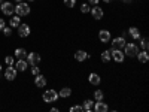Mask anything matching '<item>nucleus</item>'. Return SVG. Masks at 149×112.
I'll return each mask as SVG.
<instances>
[{
  "instance_id": "obj_3",
  "label": "nucleus",
  "mask_w": 149,
  "mask_h": 112,
  "mask_svg": "<svg viewBox=\"0 0 149 112\" xmlns=\"http://www.w3.org/2000/svg\"><path fill=\"white\" fill-rule=\"evenodd\" d=\"M110 55H112V60H115L116 63H122L125 60V54H124L122 49H118V48H110Z\"/></svg>"
},
{
  "instance_id": "obj_32",
  "label": "nucleus",
  "mask_w": 149,
  "mask_h": 112,
  "mask_svg": "<svg viewBox=\"0 0 149 112\" xmlns=\"http://www.w3.org/2000/svg\"><path fill=\"white\" fill-rule=\"evenodd\" d=\"M5 26H6V22H5V20H3V18H0V32H2V30L5 29Z\"/></svg>"
},
{
  "instance_id": "obj_21",
  "label": "nucleus",
  "mask_w": 149,
  "mask_h": 112,
  "mask_svg": "<svg viewBox=\"0 0 149 112\" xmlns=\"http://www.w3.org/2000/svg\"><path fill=\"white\" fill-rule=\"evenodd\" d=\"M82 108H84V111H86V112H91L93 108H94V102L91 100V99H86V100L84 102V105H82Z\"/></svg>"
},
{
  "instance_id": "obj_5",
  "label": "nucleus",
  "mask_w": 149,
  "mask_h": 112,
  "mask_svg": "<svg viewBox=\"0 0 149 112\" xmlns=\"http://www.w3.org/2000/svg\"><path fill=\"white\" fill-rule=\"evenodd\" d=\"M0 8H2V12L6 17H10L15 12V5L10 3V2H3L2 5H0Z\"/></svg>"
},
{
  "instance_id": "obj_13",
  "label": "nucleus",
  "mask_w": 149,
  "mask_h": 112,
  "mask_svg": "<svg viewBox=\"0 0 149 112\" xmlns=\"http://www.w3.org/2000/svg\"><path fill=\"white\" fill-rule=\"evenodd\" d=\"M95 112H107L109 111V106L107 103H104L103 100H97V103H94V108H93Z\"/></svg>"
},
{
  "instance_id": "obj_14",
  "label": "nucleus",
  "mask_w": 149,
  "mask_h": 112,
  "mask_svg": "<svg viewBox=\"0 0 149 112\" xmlns=\"http://www.w3.org/2000/svg\"><path fill=\"white\" fill-rule=\"evenodd\" d=\"M34 85L37 87V88H43V87L46 85V78L43 76V75H36V78H34Z\"/></svg>"
},
{
  "instance_id": "obj_30",
  "label": "nucleus",
  "mask_w": 149,
  "mask_h": 112,
  "mask_svg": "<svg viewBox=\"0 0 149 112\" xmlns=\"http://www.w3.org/2000/svg\"><path fill=\"white\" fill-rule=\"evenodd\" d=\"M5 61H6V64H8V66H12V64H14V57L8 55V57L5 58Z\"/></svg>"
},
{
  "instance_id": "obj_26",
  "label": "nucleus",
  "mask_w": 149,
  "mask_h": 112,
  "mask_svg": "<svg viewBox=\"0 0 149 112\" xmlns=\"http://www.w3.org/2000/svg\"><path fill=\"white\" fill-rule=\"evenodd\" d=\"M140 45H142V49H143V51H148V48H149V42H148L146 37H142V39H140Z\"/></svg>"
},
{
  "instance_id": "obj_2",
  "label": "nucleus",
  "mask_w": 149,
  "mask_h": 112,
  "mask_svg": "<svg viewBox=\"0 0 149 112\" xmlns=\"http://www.w3.org/2000/svg\"><path fill=\"white\" fill-rule=\"evenodd\" d=\"M58 93L55 91V90H46L45 93H43V96H42V99H43V102L45 103H54V102H57L58 100Z\"/></svg>"
},
{
  "instance_id": "obj_9",
  "label": "nucleus",
  "mask_w": 149,
  "mask_h": 112,
  "mask_svg": "<svg viewBox=\"0 0 149 112\" xmlns=\"http://www.w3.org/2000/svg\"><path fill=\"white\" fill-rule=\"evenodd\" d=\"M110 39H112V36H110V32L109 30H100L98 32V41H100L102 43H107V42H110Z\"/></svg>"
},
{
  "instance_id": "obj_27",
  "label": "nucleus",
  "mask_w": 149,
  "mask_h": 112,
  "mask_svg": "<svg viewBox=\"0 0 149 112\" xmlns=\"http://www.w3.org/2000/svg\"><path fill=\"white\" fill-rule=\"evenodd\" d=\"M69 111H70V112H82V111H84V108H82L81 105H76V106H72Z\"/></svg>"
},
{
  "instance_id": "obj_11",
  "label": "nucleus",
  "mask_w": 149,
  "mask_h": 112,
  "mask_svg": "<svg viewBox=\"0 0 149 112\" xmlns=\"http://www.w3.org/2000/svg\"><path fill=\"white\" fill-rule=\"evenodd\" d=\"M17 69L15 67H12V66H8V69H6V72H5V78L8 79V81H14L15 78H17Z\"/></svg>"
},
{
  "instance_id": "obj_28",
  "label": "nucleus",
  "mask_w": 149,
  "mask_h": 112,
  "mask_svg": "<svg viewBox=\"0 0 149 112\" xmlns=\"http://www.w3.org/2000/svg\"><path fill=\"white\" fill-rule=\"evenodd\" d=\"M39 73H40V69H39V66H37V64L31 66V75H34V76H36V75H39Z\"/></svg>"
},
{
  "instance_id": "obj_36",
  "label": "nucleus",
  "mask_w": 149,
  "mask_h": 112,
  "mask_svg": "<svg viewBox=\"0 0 149 112\" xmlns=\"http://www.w3.org/2000/svg\"><path fill=\"white\" fill-rule=\"evenodd\" d=\"M19 2H22V0H15V3H19Z\"/></svg>"
},
{
  "instance_id": "obj_29",
  "label": "nucleus",
  "mask_w": 149,
  "mask_h": 112,
  "mask_svg": "<svg viewBox=\"0 0 149 112\" xmlns=\"http://www.w3.org/2000/svg\"><path fill=\"white\" fill-rule=\"evenodd\" d=\"M63 2H64V5L69 6V8H73L74 5H76V0H63Z\"/></svg>"
},
{
  "instance_id": "obj_23",
  "label": "nucleus",
  "mask_w": 149,
  "mask_h": 112,
  "mask_svg": "<svg viewBox=\"0 0 149 112\" xmlns=\"http://www.w3.org/2000/svg\"><path fill=\"white\" fill-rule=\"evenodd\" d=\"M14 54H15L17 58H26V57H27V51H26L24 48H17Z\"/></svg>"
},
{
  "instance_id": "obj_8",
  "label": "nucleus",
  "mask_w": 149,
  "mask_h": 112,
  "mask_svg": "<svg viewBox=\"0 0 149 112\" xmlns=\"http://www.w3.org/2000/svg\"><path fill=\"white\" fill-rule=\"evenodd\" d=\"M27 63L29 64H31V66H34V64H39L40 63V55L37 54V52H29L27 54Z\"/></svg>"
},
{
  "instance_id": "obj_20",
  "label": "nucleus",
  "mask_w": 149,
  "mask_h": 112,
  "mask_svg": "<svg viewBox=\"0 0 149 112\" xmlns=\"http://www.w3.org/2000/svg\"><path fill=\"white\" fill-rule=\"evenodd\" d=\"M100 58H102V61H103V63H109V61L112 60V55H110V49H104V51L102 52V55H100Z\"/></svg>"
},
{
  "instance_id": "obj_25",
  "label": "nucleus",
  "mask_w": 149,
  "mask_h": 112,
  "mask_svg": "<svg viewBox=\"0 0 149 112\" xmlns=\"http://www.w3.org/2000/svg\"><path fill=\"white\" fill-rule=\"evenodd\" d=\"M90 10H91V8H90L88 3H81V12L82 14H90Z\"/></svg>"
},
{
  "instance_id": "obj_33",
  "label": "nucleus",
  "mask_w": 149,
  "mask_h": 112,
  "mask_svg": "<svg viewBox=\"0 0 149 112\" xmlns=\"http://www.w3.org/2000/svg\"><path fill=\"white\" fill-rule=\"evenodd\" d=\"M100 0H88V5H98Z\"/></svg>"
},
{
  "instance_id": "obj_35",
  "label": "nucleus",
  "mask_w": 149,
  "mask_h": 112,
  "mask_svg": "<svg viewBox=\"0 0 149 112\" xmlns=\"http://www.w3.org/2000/svg\"><path fill=\"white\" fill-rule=\"evenodd\" d=\"M103 2H104V3H113L115 0H103Z\"/></svg>"
},
{
  "instance_id": "obj_34",
  "label": "nucleus",
  "mask_w": 149,
  "mask_h": 112,
  "mask_svg": "<svg viewBox=\"0 0 149 112\" xmlns=\"http://www.w3.org/2000/svg\"><path fill=\"white\" fill-rule=\"evenodd\" d=\"M121 2H122L124 5H130V3L133 2V0H121Z\"/></svg>"
},
{
  "instance_id": "obj_7",
  "label": "nucleus",
  "mask_w": 149,
  "mask_h": 112,
  "mask_svg": "<svg viewBox=\"0 0 149 112\" xmlns=\"http://www.w3.org/2000/svg\"><path fill=\"white\" fill-rule=\"evenodd\" d=\"M110 42H112V48H118V49H122L124 45L127 43L124 36H116L115 39H110Z\"/></svg>"
},
{
  "instance_id": "obj_6",
  "label": "nucleus",
  "mask_w": 149,
  "mask_h": 112,
  "mask_svg": "<svg viewBox=\"0 0 149 112\" xmlns=\"http://www.w3.org/2000/svg\"><path fill=\"white\" fill-rule=\"evenodd\" d=\"M90 14H91V17H93L94 20H102V18L104 17V10L98 6V5H95V6L90 10Z\"/></svg>"
},
{
  "instance_id": "obj_37",
  "label": "nucleus",
  "mask_w": 149,
  "mask_h": 112,
  "mask_svg": "<svg viewBox=\"0 0 149 112\" xmlns=\"http://www.w3.org/2000/svg\"><path fill=\"white\" fill-rule=\"evenodd\" d=\"M0 72H2V64H0Z\"/></svg>"
},
{
  "instance_id": "obj_4",
  "label": "nucleus",
  "mask_w": 149,
  "mask_h": 112,
  "mask_svg": "<svg viewBox=\"0 0 149 112\" xmlns=\"http://www.w3.org/2000/svg\"><path fill=\"white\" fill-rule=\"evenodd\" d=\"M139 52V46L136 43H125L124 45V54L128 57H136Z\"/></svg>"
},
{
  "instance_id": "obj_18",
  "label": "nucleus",
  "mask_w": 149,
  "mask_h": 112,
  "mask_svg": "<svg viewBox=\"0 0 149 112\" xmlns=\"http://www.w3.org/2000/svg\"><path fill=\"white\" fill-rule=\"evenodd\" d=\"M128 33H130V36L133 37L134 41H139L140 39V30L137 27H130L128 29Z\"/></svg>"
},
{
  "instance_id": "obj_22",
  "label": "nucleus",
  "mask_w": 149,
  "mask_h": 112,
  "mask_svg": "<svg viewBox=\"0 0 149 112\" xmlns=\"http://www.w3.org/2000/svg\"><path fill=\"white\" fill-rule=\"evenodd\" d=\"M9 24H10V27H14V29H18V26L21 24V17H12L10 18V21H9Z\"/></svg>"
},
{
  "instance_id": "obj_1",
  "label": "nucleus",
  "mask_w": 149,
  "mask_h": 112,
  "mask_svg": "<svg viewBox=\"0 0 149 112\" xmlns=\"http://www.w3.org/2000/svg\"><path fill=\"white\" fill-rule=\"evenodd\" d=\"M15 14L18 17H26L30 14V6L29 3H24V2H19L15 5Z\"/></svg>"
},
{
  "instance_id": "obj_24",
  "label": "nucleus",
  "mask_w": 149,
  "mask_h": 112,
  "mask_svg": "<svg viewBox=\"0 0 149 112\" xmlns=\"http://www.w3.org/2000/svg\"><path fill=\"white\" fill-rule=\"evenodd\" d=\"M104 99V93L102 90H95L94 91V100H103Z\"/></svg>"
},
{
  "instance_id": "obj_16",
  "label": "nucleus",
  "mask_w": 149,
  "mask_h": 112,
  "mask_svg": "<svg viewBox=\"0 0 149 112\" xmlns=\"http://www.w3.org/2000/svg\"><path fill=\"white\" fill-rule=\"evenodd\" d=\"M27 66H29V63L24 58H18V61L15 63V69L19 70V72H24V70L27 69Z\"/></svg>"
},
{
  "instance_id": "obj_17",
  "label": "nucleus",
  "mask_w": 149,
  "mask_h": 112,
  "mask_svg": "<svg viewBox=\"0 0 149 112\" xmlns=\"http://www.w3.org/2000/svg\"><path fill=\"white\" fill-rule=\"evenodd\" d=\"M136 57H137L139 63H142V64H145V63H148V61H149V54H148V51H142V52L139 51Z\"/></svg>"
},
{
  "instance_id": "obj_38",
  "label": "nucleus",
  "mask_w": 149,
  "mask_h": 112,
  "mask_svg": "<svg viewBox=\"0 0 149 112\" xmlns=\"http://www.w3.org/2000/svg\"><path fill=\"white\" fill-rule=\"evenodd\" d=\"M29 2H34V0H29Z\"/></svg>"
},
{
  "instance_id": "obj_15",
  "label": "nucleus",
  "mask_w": 149,
  "mask_h": 112,
  "mask_svg": "<svg viewBox=\"0 0 149 112\" xmlns=\"http://www.w3.org/2000/svg\"><path fill=\"white\" fill-rule=\"evenodd\" d=\"M88 82L91 84V85H100V82H102V78H100V75L98 73H90V76H88Z\"/></svg>"
},
{
  "instance_id": "obj_10",
  "label": "nucleus",
  "mask_w": 149,
  "mask_h": 112,
  "mask_svg": "<svg viewBox=\"0 0 149 112\" xmlns=\"http://www.w3.org/2000/svg\"><path fill=\"white\" fill-rule=\"evenodd\" d=\"M18 34H19V37H29L30 36L29 24H19L18 26Z\"/></svg>"
},
{
  "instance_id": "obj_19",
  "label": "nucleus",
  "mask_w": 149,
  "mask_h": 112,
  "mask_svg": "<svg viewBox=\"0 0 149 112\" xmlns=\"http://www.w3.org/2000/svg\"><path fill=\"white\" fill-rule=\"evenodd\" d=\"M60 97H63V99H67L72 96V88H69V87H64V88H61L60 93H58Z\"/></svg>"
},
{
  "instance_id": "obj_12",
  "label": "nucleus",
  "mask_w": 149,
  "mask_h": 112,
  "mask_svg": "<svg viewBox=\"0 0 149 112\" xmlns=\"http://www.w3.org/2000/svg\"><path fill=\"white\" fill-rule=\"evenodd\" d=\"M88 58H90L88 52H86V51H84V49H79V51H76V52H74V60H76V61H79V63H82V61L88 60Z\"/></svg>"
},
{
  "instance_id": "obj_31",
  "label": "nucleus",
  "mask_w": 149,
  "mask_h": 112,
  "mask_svg": "<svg viewBox=\"0 0 149 112\" xmlns=\"http://www.w3.org/2000/svg\"><path fill=\"white\" fill-rule=\"evenodd\" d=\"M2 32L5 33V36H10V34H12V29H9V27H6V26H5V29H3Z\"/></svg>"
}]
</instances>
